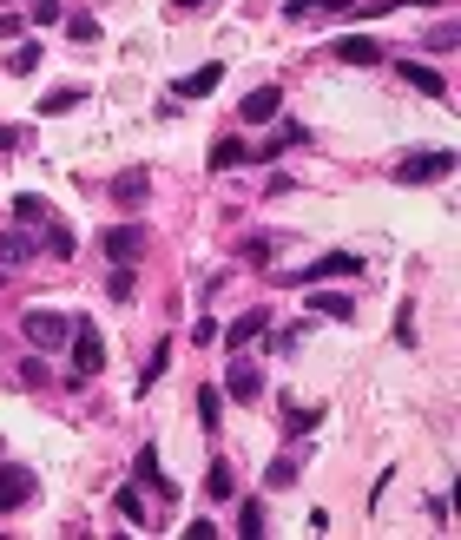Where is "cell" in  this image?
Returning a JSON list of instances; mask_svg holds the SVG:
<instances>
[{"label": "cell", "mask_w": 461, "mask_h": 540, "mask_svg": "<svg viewBox=\"0 0 461 540\" xmlns=\"http://www.w3.org/2000/svg\"><path fill=\"white\" fill-rule=\"evenodd\" d=\"M448 172H455V152H409V159L389 165L396 185H435V178H448Z\"/></svg>", "instance_id": "obj_1"}, {"label": "cell", "mask_w": 461, "mask_h": 540, "mask_svg": "<svg viewBox=\"0 0 461 540\" xmlns=\"http://www.w3.org/2000/svg\"><path fill=\"white\" fill-rule=\"evenodd\" d=\"M20 330H27L33 350H60L66 336H73V317H60V310H27V317H20Z\"/></svg>", "instance_id": "obj_2"}, {"label": "cell", "mask_w": 461, "mask_h": 540, "mask_svg": "<svg viewBox=\"0 0 461 540\" xmlns=\"http://www.w3.org/2000/svg\"><path fill=\"white\" fill-rule=\"evenodd\" d=\"M99 369H106V343H99V330L86 317H73V376H99Z\"/></svg>", "instance_id": "obj_3"}, {"label": "cell", "mask_w": 461, "mask_h": 540, "mask_svg": "<svg viewBox=\"0 0 461 540\" xmlns=\"http://www.w3.org/2000/svg\"><path fill=\"white\" fill-rule=\"evenodd\" d=\"M363 270V257H350V251H330V257H317V264H297L284 277V284H323V277H356Z\"/></svg>", "instance_id": "obj_4"}, {"label": "cell", "mask_w": 461, "mask_h": 540, "mask_svg": "<svg viewBox=\"0 0 461 540\" xmlns=\"http://www.w3.org/2000/svg\"><path fill=\"white\" fill-rule=\"evenodd\" d=\"M145 191H152V172H145V165H126V172L112 178V205H119V211H139Z\"/></svg>", "instance_id": "obj_5"}, {"label": "cell", "mask_w": 461, "mask_h": 540, "mask_svg": "<svg viewBox=\"0 0 461 540\" xmlns=\"http://www.w3.org/2000/svg\"><path fill=\"white\" fill-rule=\"evenodd\" d=\"M33 501V475L27 468H14V461H0V514H14Z\"/></svg>", "instance_id": "obj_6"}, {"label": "cell", "mask_w": 461, "mask_h": 540, "mask_svg": "<svg viewBox=\"0 0 461 540\" xmlns=\"http://www.w3.org/2000/svg\"><path fill=\"white\" fill-rule=\"evenodd\" d=\"M99 244H106L112 264H132V257H145V231H139V224H112Z\"/></svg>", "instance_id": "obj_7"}, {"label": "cell", "mask_w": 461, "mask_h": 540, "mask_svg": "<svg viewBox=\"0 0 461 540\" xmlns=\"http://www.w3.org/2000/svg\"><path fill=\"white\" fill-rule=\"evenodd\" d=\"M264 330H271V310H244V317L231 323V330H224V350L238 356L244 343H257V336H264Z\"/></svg>", "instance_id": "obj_8"}, {"label": "cell", "mask_w": 461, "mask_h": 540, "mask_svg": "<svg viewBox=\"0 0 461 540\" xmlns=\"http://www.w3.org/2000/svg\"><path fill=\"white\" fill-rule=\"evenodd\" d=\"M132 475H139L145 481V488H152V494H165V501H172V475H165V468H159V448H139V455H132Z\"/></svg>", "instance_id": "obj_9"}, {"label": "cell", "mask_w": 461, "mask_h": 540, "mask_svg": "<svg viewBox=\"0 0 461 540\" xmlns=\"http://www.w3.org/2000/svg\"><path fill=\"white\" fill-rule=\"evenodd\" d=\"M218 80H224V60H211V66H198V73H185V80L172 86V99H205V93H218Z\"/></svg>", "instance_id": "obj_10"}, {"label": "cell", "mask_w": 461, "mask_h": 540, "mask_svg": "<svg viewBox=\"0 0 461 540\" xmlns=\"http://www.w3.org/2000/svg\"><path fill=\"white\" fill-rule=\"evenodd\" d=\"M238 112H244V119H251V126H271L277 112H284V93H277V86H257V93L244 99Z\"/></svg>", "instance_id": "obj_11"}, {"label": "cell", "mask_w": 461, "mask_h": 540, "mask_svg": "<svg viewBox=\"0 0 461 540\" xmlns=\"http://www.w3.org/2000/svg\"><path fill=\"white\" fill-rule=\"evenodd\" d=\"M224 382H231V396H238V402H257V396H264V376H257V363H244V356L224 369Z\"/></svg>", "instance_id": "obj_12"}, {"label": "cell", "mask_w": 461, "mask_h": 540, "mask_svg": "<svg viewBox=\"0 0 461 540\" xmlns=\"http://www.w3.org/2000/svg\"><path fill=\"white\" fill-rule=\"evenodd\" d=\"M396 73H402V80L415 86V93H429V99H442V93H448V80H442V73H435V66H415V60H402Z\"/></svg>", "instance_id": "obj_13"}, {"label": "cell", "mask_w": 461, "mask_h": 540, "mask_svg": "<svg viewBox=\"0 0 461 540\" xmlns=\"http://www.w3.org/2000/svg\"><path fill=\"white\" fill-rule=\"evenodd\" d=\"M336 60H350V66H376L382 60V53H376V40H363V33H350V40H336Z\"/></svg>", "instance_id": "obj_14"}, {"label": "cell", "mask_w": 461, "mask_h": 540, "mask_svg": "<svg viewBox=\"0 0 461 540\" xmlns=\"http://www.w3.org/2000/svg\"><path fill=\"white\" fill-rule=\"evenodd\" d=\"M73 106H86V86H53V93L40 99V112H47V119H60V112H73Z\"/></svg>", "instance_id": "obj_15"}, {"label": "cell", "mask_w": 461, "mask_h": 540, "mask_svg": "<svg viewBox=\"0 0 461 540\" xmlns=\"http://www.w3.org/2000/svg\"><path fill=\"white\" fill-rule=\"evenodd\" d=\"M27 257H33V238L7 224V231H0V264H27Z\"/></svg>", "instance_id": "obj_16"}, {"label": "cell", "mask_w": 461, "mask_h": 540, "mask_svg": "<svg viewBox=\"0 0 461 540\" xmlns=\"http://www.w3.org/2000/svg\"><path fill=\"white\" fill-rule=\"evenodd\" d=\"M205 494H211V501H231V494H238V475H231V461H211Z\"/></svg>", "instance_id": "obj_17"}, {"label": "cell", "mask_w": 461, "mask_h": 540, "mask_svg": "<svg viewBox=\"0 0 461 540\" xmlns=\"http://www.w3.org/2000/svg\"><path fill=\"white\" fill-rule=\"evenodd\" d=\"M211 165L231 172V165H251V152H244V139H218V145H211Z\"/></svg>", "instance_id": "obj_18"}, {"label": "cell", "mask_w": 461, "mask_h": 540, "mask_svg": "<svg viewBox=\"0 0 461 540\" xmlns=\"http://www.w3.org/2000/svg\"><path fill=\"white\" fill-rule=\"evenodd\" d=\"M14 224H47V198H40V191H20L14 198Z\"/></svg>", "instance_id": "obj_19"}, {"label": "cell", "mask_w": 461, "mask_h": 540, "mask_svg": "<svg viewBox=\"0 0 461 540\" xmlns=\"http://www.w3.org/2000/svg\"><path fill=\"white\" fill-rule=\"evenodd\" d=\"M284 422H290V435H310V429L323 422V409H303V402H290V396H284Z\"/></svg>", "instance_id": "obj_20"}, {"label": "cell", "mask_w": 461, "mask_h": 540, "mask_svg": "<svg viewBox=\"0 0 461 540\" xmlns=\"http://www.w3.org/2000/svg\"><path fill=\"white\" fill-rule=\"evenodd\" d=\"M7 73H20V80H27V73H40V47H33V40H20V47L7 53Z\"/></svg>", "instance_id": "obj_21"}, {"label": "cell", "mask_w": 461, "mask_h": 540, "mask_svg": "<svg viewBox=\"0 0 461 540\" xmlns=\"http://www.w3.org/2000/svg\"><path fill=\"white\" fill-rule=\"evenodd\" d=\"M310 317H330V323H343V317H356V310H350V297H310Z\"/></svg>", "instance_id": "obj_22"}, {"label": "cell", "mask_w": 461, "mask_h": 540, "mask_svg": "<svg viewBox=\"0 0 461 540\" xmlns=\"http://www.w3.org/2000/svg\"><path fill=\"white\" fill-rule=\"evenodd\" d=\"M165 363H172V343H159V350H152V363L139 369V389H152V382L165 376Z\"/></svg>", "instance_id": "obj_23"}, {"label": "cell", "mask_w": 461, "mask_h": 540, "mask_svg": "<svg viewBox=\"0 0 461 540\" xmlns=\"http://www.w3.org/2000/svg\"><path fill=\"white\" fill-rule=\"evenodd\" d=\"M264 488H297V461H271L264 468Z\"/></svg>", "instance_id": "obj_24"}, {"label": "cell", "mask_w": 461, "mask_h": 540, "mask_svg": "<svg viewBox=\"0 0 461 540\" xmlns=\"http://www.w3.org/2000/svg\"><path fill=\"white\" fill-rule=\"evenodd\" d=\"M112 508L126 514V521H145V501H139V488H119V494H112Z\"/></svg>", "instance_id": "obj_25"}, {"label": "cell", "mask_w": 461, "mask_h": 540, "mask_svg": "<svg viewBox=\"0 0 461 540\" xmlns=\"http://www.w3.org/2000/svg\"><path fill=\"white\" fill-rule=\"evenodd\" d=\"M238 534H244V540H257V534H264V508H257V501L238 514Z\"/></svg>", "instance_id": "obj_26"}, {"label": "cell", "mask_w": 461, "mask_h": 540, "mask_svg": "<svg viewBox=\"0 0 461 540\" xmlns=\"http://www.w3.org/2000/svg\"><path fill=\"white\" fill-rule=\"evenodd\" d=\"M198 422H205V429H218V389H198Z\"/></svg>", "instance_id": "obj_27"}, {"label": "cell", "mask_w": 461, "mask_h": 540, "mask_svg": "<svg viewBox=\"0 0 461 540\" xmlns=\"http://www.w3.org/2000/svg\"><path fill=\"white\" fill-rule=\"evenodd\" d=\"M66 33H73V40H99V20L93 14H73V20H66Z\"/></svg>", "instance_id": "obj_28"}, {"label": "cell", "mask_w": 461, "mask_h": 540, "mask_svg": "<svg viewBox=\"0 0 461 540\" xmlns=\"http://www.w3.org/2000/svg\"><path fill=\"white\" fill-rule=\"evenodd\" d=\"M132 290H139V284H132V264H119V270H112V297H132Z\"/></svg>", "instance_id": "obj_29"}, {"label": "cell", "mask_w": 461, "mask_h": 540, "mask_svg": "<svg viewBox=\"0 0 461 540\" xmlns=\"http://www.w3.org/2000/svg\"><path fill=\"white\" fill-rule=\"evenodd\" d=\"M20 382H33V389H40V382H47V363H40V356H27V363H20Z\"/></svg>", "instance_id": "obj_30"}, {"label": "cell", "mask_w": 461, "mask_h": 540, "mask_svg": "<svg viewBox=\"0 0 461 540\" xmlns=\"http://www.w3.org/2000/svg\"><path fill=\"white\" fill-rule=\"evenodd\" d=\"M47 251L53 257H73V231H47Z\"/></svg>", "instance_id": "obj_31"}, {"label": "cell", "mask_w": 461, "mask_h": 540, "mask_svg": "<svg viewBox=\"0 0 461 540\" xmlns=\"http://www.w3.org/2000/svg\"><path fill=\"white\" fill-rule=\"evenodd\" d=\"M33 20H40V27H53V20H60V0H33Z\"/></svg>", "instance_id": "obj_32"}, {"label": "cell", "mask_w": 461, "mask_h": 540, "mask_svg": "<svg viewBox=\"0 0 461 540\" xmlns=\"http://www.w3.org/2000/svg\"><path fill=\"white\" fill-rule=\"evenodd\" d=\"M20 145H27V132H20V126H0V152H20Z\"/></svg>", "instance_id": "obj_33"}, {"label": "cell", "mask_w": 461, "mask_h": 540, "mask_svg": "<svg viewBox=\"0 0 461 540\" xmlns=\"http://www.w3.org/2000/svg\"><path fill=\"white\" fill-rule=\"evenodd\" d=\"M172 7H205V0H172Z\"/></svg>", "instance_id": "obj_34"}]
</instances>
